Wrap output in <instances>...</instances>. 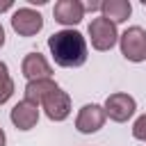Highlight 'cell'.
I'll return each instance as SVG.
<instances>
[{
	"label": "cell",
	"instance_id": "1",
	"mask_svg": "<svg viewBox=\"0 0 146 146\" xmlns=\"http://www.w3.org/2000/svg\"><path fill=\"white\" fill-rule=\"evenodd\" d=\"M48 50H50L55 64L62 68H78L87 62V39L73 27L50 34Z\"/></svg>",
	"mask_w": 146,
	"mask_h": 146
},
{
	"label": "cell",
	"instance_id": "2",
	"mask_svg": "<svg viewBox=\"0 0 146 146\" xmlns=\"http://www.w3.org/2000/svg\"><path fill=\"white\" fill-rule=\"evenodd\" d=\"M119 46H121V55L128 62H146V30L139 25L128 27L123 34H119Z\"/></svg>",
	"mask_w": 146,
	"mask_h": 146
},
{
	"label": "cell",
	"instance_id": "3",
	"mask_svg": "<svg viewBox=\"0 0 146 146\" xmlns=\"http://www.w3.org/2000/svg\"><path fill=\"white\" fill-rule=\"evenodd\" d=\"M87 34H89V41L96 50L105 52V50H112L119 41V32H116V25L103 16L98 18H91L89 27H87Z\"/></svg>",
	"mask_w": 146,
	"mask_h": 146
},
{
	"label": "cell",
	"instance_id": "4",
	"mask_svg": "<svg viewBox=\"0 0 146 146\" xmlns=\"http://www.w3.org/2000/svg\"><path fill=\"white\" fill-rule=\"evenodd\" d=\"M11 30L18 36H34L43 30V16L30 7H21L11 14Z\"/></svg>",
	"mask_w": 146,
	"mask_h": 146
},
{
	"label": "cell",
	"instance_id": "5",
	"mask_svg": "<svg viewBox=\"0 0 146 146\" xmlns=\"http://www.w3.org/2000/svg\"><path fill=\"white\" fill-rule=\"evenodd\" d=\"M105 114L112 119V121H116V123H125L132 114H135V110H137V100L130 96V94H123V91H116V94H110L107 96V100H105Z\"/></svg>",
	"mask_w": 146,
	"mask_h": 146
},
{
	"label": "cell",
	"instance_id": "6",
	"mask_svg": "<svg viewBox=\"0 0 146 146\" xmlns=\"http://www.w3.org/2000/svg\"><path fill=\"white\" fill-rule=\"evenodd\" d=\"M105 119H107V114H105V107L103 105L87 103V105L80 107V112L75 116V128L82 135H94V132H98L105 125Z\"/></svg>",
	"mask_w": 146,
	"mask_h": 146
},
{
	"label": "cell",
	"instance_id": "7",
	"mask_svg": "<svg viewBox=\"0 0 146 146\" xmlns=\"http://www.w3.org/2000/svg\"><path fill=\"white\" fill-rule=\"evenodd\" d=\"M41 107H43V112L50 121H64L71 114V96L59 87V89H55L52 94H48L43 98Z\"/></svg>",
	"mask_w": 146,
	"mask_h": 146
},
{
	"label": "cell",
	"instance_id": "8",
	"mask_svg": "<svg viewBox=\"0 0 146 146\" xmlns=\"http://www.w3.org/2000/svg\"><path fill=\"white\" fill-rule=\"evenodd\" d=\"M52 16L59 25L73 27L84 18V5L80 0H57L52 7Z\"/></svg>",
	"mask_w": 146,
	"mask_h": 146
},
{
	"label": "cell",
	"instance_id": "9",
	"mask_svg": "<svg viewBox=\"0 0 146 146\" xmlns=\"http://www.w3.org/2000/svg\"><path fill=\"white\" fill-rule=\"evenodd\" d=\"M11 123L18 128V130H32L36 123H39V105L30 103V100H18L14 107H11V114H9Z\"/></svg>",
	"mask_w": 146,
	"mask_h": 146
},
{
	"label": "cell",
	"instance_id": "10",
	"mask_svg": "<svg viewBox=\"0 0 146 146\" xmlns=\"http://www.w3.org/2000/svg\"><path fill=\"white\" fill-rule=\"evenodd\" d=\"M21 71H23V75L27 78V82H32V80H48V78L52 75V66H50V64L46 62V57L39 55V52H27V55L23 57Z\"/></svg>",
	"mask_w": 146,
	"mask_h": 146
},
{
	"label": "cell",
	"instance_id": "11",
	"mask_svg": "<svg viewBox=\"0 0 146 146\" xmlns=\"http://www.w3.org/2000/svg\"><path fill=\"white\" fill-rule=\"evenodd\" d=\"M132 14V5L130 0H103V7H100V16L112 21L114 25L128 21Z\"/></svg>",
	"mask_w": 146,
	"mask_h": 146
},
{
	"label": "cell",
	"instance_id": "12",
	"mask_svg": "<svg viewBox=\"0 0 146 146\" xmlns=\"http://www.w3.org/2000/svg\"><path fill=\"white\" fill-rule=\"evenodd\" d=\"M55 89H59V84H57L52 78H48V80H32V82H27L23 94H25V100H30V103H34V105H41L43 98H46L48 94H52Z\"/></svg>",
	"mask_w": 146,
	"mask_h": 146
},
{
	"label": "cell",
	"instance_id": "13",
	"mask_svg": "<svg viewBox=\"0 0 146 146\" xmlns=\"http://www.w3.org/2000/svg\"><path fill=\"white\" fill-rule=\"evenodd\" d=\"M14 94V80L9 75V68L5 62H0V105H5Z\"/></svg>",
	"mask_w": 146,
	"mask_h": 146
},
{
	"label": "cell",
	"instance_id": "14",
	"mask_svg": "<svg viewBox=\"0 0 146 146\" xmlns=\"http://www.w3.org/2000/svg\"><path fill=\"white\" fill-rule=\"evenodd\" d=\"M132 137L139 141H146V114L137 116V121L132 123Z\"/></svg>",
	"mask_w": 146,
	"mask_h": 146
},
{
	"label": "cell",
	"instance_id": "15",
	"mask_svg": "<svg viewBox=\"0 0 146 146\" xmlns=\"http://www.w3.org/2000/svg\"><path fill=\"white\" fill-rule=\"evenodd\" d=\"M84 5V14L87 11H100V7H103V2H98V0H89V2H82Z\"/></svg>",
	"mask_w": 146,
	"mask_h": 146
},
{
	"label": "cell",
	"instance_id": "16",
	"mask_svg": "<svg viewBox=\"0 0 146 146\" xmlns=\"http://www.w3.org/2000/svg\"><path fill=\"white\" fill-rule=\"evenodd\" d=\"M11 7H14V2H11V0H5V2H0V14H2V11H7V9H11Z\"/></svg>",
	"mask_w": 146,
	"mask_h": 146
},
{
	"label": "cell",
	"instance_id": "17",
	"mask_svg": "<svg viewBox=\"0 0 146 146\" xmlns=\"http://www.w3.org/2000/svg\"><path fill=\"white\" fill-rule=\"evenodd\" d=\"M7 144V135H5V130L0 128V146H5Z\"/></svg>",
	"mask_w": 146,
	"mask_h": 146
},
{
	"label": "cell",
	"instance_id": "18",
	"mask_svg": "<svg viewBox=\"0 0 146 146\" xmlns=\"http://www.w3.org/2000/svg\"><path fill=\"white\" fill-rule=\"evenodd\" d=\"M5 46V27H2V23H0V48Z\"/></svg>",
	"mask_w": 146,
	"mask_h": 146
}]
</instances>
